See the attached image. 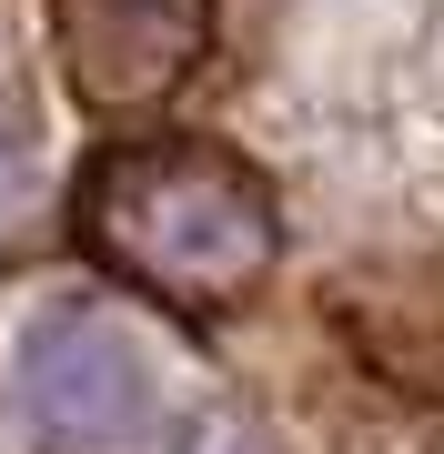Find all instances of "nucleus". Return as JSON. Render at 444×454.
Listing matches in <instances>:
<instances>
[{"label":"nucleus","mask_w":444,"mask_h":454,"mask_svg":"<svg viewBox=\"0 0 444 454\" xmlns=\"http://www.w3.org/2000/svg\"><path fill=\"white\" fill-rule=\"evenodd\" d=\"M82 243L121 283L213 313L273 262V202L213 142H121L82 172Z\"/></svg>","instance_id":"f257e3e1"},{"label":"nucleus","mask_w":444,"mask_h":454,"mask_svg":"<svg viewBox=\"0 0 444 454\" xmlns=\"http://www.w3.org/2000/svg\"><path fill=\"white\" fill-rule=\"evenodd\" d=\"M61 71L91 112H152L213 41V0H51Z\"/></svg>","instance_id":"f03ea898"}]
</instances>
